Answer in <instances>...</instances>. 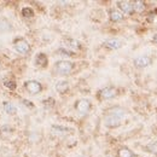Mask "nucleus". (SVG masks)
<instances>
[{
  "label": "nucleus",
  "mask_w": 157,
  "mask_h": 157,
  "mask_svg": "<svg viewBox=\"0 0 157 157\" xmlns=\"http://www.w3.org/2000/svg\"><path fill=\"white\" fill-rule=\"evenodd\" d=\"M74 68V64L69 60H59L56 63L54 69L58 74H69Z\"/></svg>",
  "instance_id": "nucleus-1"
},
{
  "label": "nucleus",
  "mask_w": 157,
  "mask_h": 157,
  "mask_svg": "<svg viewBox=\"0 0 157 157\" xmlns=\"http://www.w3.org/2000/svg\"><path fill=\"white\" fill-rule=\"evenodd\" d=\"M25 89L29 92V93H31V94H36V93H40L41 92V89H42V86H41V83L40 82H37V81H27L25 82Z\"/></svg>",
  "instance_id": "nucleus-2"
},
{
  "label": "nucleus",
  "mask_w": 157,
  "mask_h": 157,
  "mask_svg": "<svg viewBox=\"0 0 157 157\" xmlns=\"http://www.w3.org/2000/svg\"><path fill=\"white\" fill-rule=\"evenodd\" d=\"M14 48H16L19 53H22V54H25V53H28V52L30 51L29 43H28L25 40H23V39L16 40V42H14Z\"/></svg>",
  "instance_id": "nucleus-3"
},
{
  "label": "nucleus",
  "mask_w": 157,
  "mask_h": 157,
  "mask_svg": "<svg viewBox=\"0 0 157 157\" xmlns=\"http://www.w3.org/2000/svg\"><path fill=\"white\" fill-rule=\"evenodd\" d=\"M136 68H146L151 64V58L149 56H139L133 60Z\"/></svg>",
  "instance_id": "nucleus-4"
},
{
  "label": "nucleus",
  "mask_w": 157,
  "mask_h": 157,
  "mask_svg": "<svg viewBox=\"0 0 157 157\" xmlns=\"http://www.w3.org/2000/svg\"><path fill=\"white\" fill-rule=\"evenodd\" d=\"M105 124L107 127H117L121 124V116L116 115V114H110L106 118H105Z\"/></svg>",
  "instance_id": "nucleus-5"
},
{
  "label": "nucleus",
  "mask_w": 157,
  "mask_h": 157,
  "mask_svg": "<svg viewBox=\"0 0 157 157\" xmlns=\"http://www.w3.org/2000/svg\"><path fill=\"white\" fill-rule=\"evenodd\" d=\"M89 109H91V103L87 99H81L76 103V110L82 115L87 114L89 111Z\"/></svg>",
  "instance_id": "nucleus-6"
},
{
  "label": "nucleus",
  "mask_w": 157,
  "mask_h": 157,
  "mask_svg": "<svg viewBox=\"0 0 157 157\" xmlns=\"http://www.w3.org/2000/svg\"><path fill=\"white\" fill-rule=\"evenodd\" d=\"M116 95V89L114 87H105L100 91V97L103 99H111Z\"/></svg>",
  "instance_id": "nucleus-7"
},
{
  "label": "nucleus",
  "mask_w": 157,
  "mask_h": 157,
  "mask_svg": "<svg viewBox=\"0 0 157 157\" xmlns=\"http://www.w3.org/2000/svg\"><path fill=\"white\" fill-rule=\"evenodd\" d=\"M105 46L111 50H117L122 46V41L120 39H109L105 41Z\"/></svg>",
  "instance_id": "nucleus-8"
},
{
  "label": "nucleus",
  "mask_w": 157,
  "mask_h": 157,
  "mask_svg": "<svg viewBox=\"0 0 157 157\" xmlns=\"http://www.w3.org/2000/svg\"><path fill=\"white\" fill-rule=\"evenodd\" d=\"M64 46L71 51H76L80 48V42L77 40H74V39H66L64 41Z\"/></svg>",
  "instance_id": "nucleus-9"
},
{
  "label": "nucleus",
  "mask_w": 157,
  "mask_h": 157,
  "mask_svg": "<svg viewBox=\"0 0 157 157\" xmlns=\"http://www.w3.org/2000/svg\"><path fill=\"white\" fill-rule=\"evenodd\" d=\"M118 7L124 12V13H132L133 10V2L129 1H120L118 2Z\"/></svg>",
  "instance_id": "nucleus-10"
},
{
  "label": "nucleus",
  "mask_w": 157,
  "mask_h": 157,
  "mask_svg": "<svg viewBox=\"0 0 157 157\" xmlns=\"http://www.w3.org/2000/svg\"><path fill=\"white\" fill-rule=\"evenodd\" d=\"M4 110L6 111V114L8 115H14L17 112V107L11 103V101H4Z\"/></svg>",
  "instance_id": "nucleus-11"
},
{
  "label": "nucleus",
  "mask_w": 157,
  "mask_h": 157,
  "mask_svg": "<svg viewBox=\"0 0 157 157\" xmlns=\"http://www.w3.org/2000/svg\"><path fill=\"white\" fill-rule=\"evenodd\" d=\"M110 19L112 22H120L123 19V14L120 12V11H116V10H111L110 11Z\"/></svg>",
  "instance_id": "nucleus-12"
},
{
  "label": "nucleus",
  "mask_w": 157,
  "mask_h": 157,
  "mask_svg": "<svg viewBox=\"0 0 157 157\" xmlns=\"http://www.w3.org/2000/svg\"><path fill=\"white\" fill-rule=\"evenodd\" d=\"M35 62H36V65H37V66H46V64H47V57H46L43 53H39V54L36 56Z\"/></svg>",
  "instance_id": "nucleus-13"
},
{
  "label": "nucleus",
  "mask_w": 157,
  "mask_h": 157,
  "mask_svg": "<svg viewBox=\"0 0 157 157\" xmlns=\"http://www.w3.org/2000/svg\"><path fill=\"white\" fill-rule=\"evenodd\" d=\"M68 88H69V83H68L66 81H59V82L56 85V89H57V92H59V93L66 92Z\"/></svg>",
  "instance_id": "nucleus-14"
},
{
  "label": "nucleus",
  "mask_w": 157,
  "mask_h": 157,
  "mask_svg": "<svg viewBox=\"0 0 157 157\" xmlns=\"http://www.w3.org/2000/svg\"><path fill=\"white\" fill-rule=\"evenodd\" d=\"M118 156L120 157H134L133 152L129 149H127V147H121L118 150Z\"/></svg>",
  "instance_id": "nucleus-15"
},
{
  "label": "nucleus",
  "mask_w": 157,
  "mask_h": 157,
  "mask_svg": "<svg viewBox=\"0 0 157 157\" xmlns=\"http://www.w3.org/2000/svg\"><path fill=\"white\" fill-rule=\"evenodd\" d=\"M144 8H145V4L143 1H135V2H133V10L134 11L141 12V11H144Z\"/></svg>",
  "instance_id": "nucleus-16"
},
{
  "label": "nucleus",
  "mask_w": 157,
  "mask_h": 157,
  "mask_svg": "<svg viewBox=\"0 0 157 157\" xmlns=\"http://www.w3.org/2000/svg\"><path fill=\"white\" fill-rule=\"evenodd\" d=\"M146 150L151 153H157V141H151L146 145Z\"/></svg>",
  "instance_id": "nucleus-17"
},
{
  "label": "nucleus",
  "mask_w": 157,
  "mask_h": 157,
  "mask_svg": "<svg viewBox=\"0 0 157 157\" xmlns=\"http://www.w3.org/2000/svg\"><path fill=\"white\" fill-rule=\"evenodd\" d=\"M22 13H23V16H25V17H31V16H34V11H33L30 7H24V8L22 10Z\"/></svg>",
  "instance_id": "nucleus-18"
},
{
  "label": "nucleus",
  "mask_w": 157,
  "mask_h": 157,
  "mask_svg": "<svg viewBox=\"0 0 157 157\" xmlns=\"http://www.w3.org/2000/svg\"><path fill=\"white\" fill-rule=\"evenodd\" d=\"M4 85H5L7 88H10V89H14V88H16V82H13V81H5Z\"/></svg>",
  "instance_id": "nucleus-19"
},
{
  "label": "nucleus",
  "mask_w": 157,
  "mask_h": 157,
  "mask_svg": "<svg viewBox=\"0 0 157 157\" xmlns=\"http://www.w3.org/2000/svg\"><path fill=\"white\" fill-rule=\"evenodd\" d=\"M52 129L58 130V132H68V130H69L68 128H65V127H60V126H53Z\"/></svg>",
  "instance_id": "nucleus-20"
},
{
  "label": "nucleus",
  "mask_w": 157,
  "mask_h": 157,
  "mask_svg": "<svg viewBox=\"0 0 157 157\" xmlns=\"http://www.w3.org/2000/svg\"><path fill=\"white\" fill-rule=\"evenodd\" d=\"M153 41H155V42H156V43H157V34H156V35H155V36H153Z\"/></svg>",
  "instance_id": "nucleus-21"
}]
</instances>
